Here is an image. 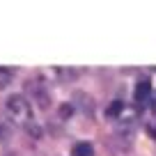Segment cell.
Instances as JSON below:
<instances>
[{
	"instance_id": "obj_1",
	"label": "cell",
	"mask_w": 156,
	"mask_h": 156,
	"mask_svg": "<svg viewBox=\"0 0 156 156\" xmlns=\"http://www.w3.org/2000/svg\"><path fill=\"white\" fill-rule=\"evenodd\" d=\"M5 108H7V115L12 117L14 124L25 126L28 133L39 136V126H37V122H34V117H32V106H30V101L23 94H12V97H7Z\"/></svg>"
},
{
	"instance_id": "obj_6",
	"label": "cell",
	"mask_w": 156,
	"mask_h": 156,
	"mask_svg": "<svg viewBox=\"0 0 156 156\" xmlns=\"http://www.w3.org/2000/svg\"><path fill=\"white\" fill-rule=\"evenodd\" d=\"M9 133H12L9 124H7L5 119H0V142H2V140H7V138H9Z\"/></svg>"
},
{
	"instance_id": "obj_5",
	"label": "cell",
	"mask_w": 156,
	"mask_h": 156,
	"mask_svg": "<svg viewBox=\"0 0 156 156\" xmlns=\"http://www.w3.org/2000/svg\"><path fill=\"white\" fill-rule=\"evenodd\" d=\"M12 80H14V71L9 67H0V90H5Z\"/></svg>"
},
{
	"instance_id": "obj_3",
	"label": "cell",
	"mask_w": 156,
	"mask_h": 156,
	"mask_svg": "<svg viewBox=\"0 0 156 156\" xmlns=\"http://www.w3.org/2000/svg\"><path fill=\"white\" fill-rule=\"evenodd\" d=\"M149 92H151V83H149V80H140V83H138V87H136L133 99H136L138 103H142L147 97H149Z\"/></svg>"
},
{
	"instance_id": "obj_4",
	"label": "cell",
	"mask_w": 156,
	"mask_h": 156,
	"mask_svg": "<svg viewBox=\"0 0 156 156\" xmlns=\"http://www.w3.org/2000/svg\"><path fill=\"white\" fill-rule=\"evenodd\" d=\"M92 154H94V149H92L90 142H78L71 149V156H92Z\"/></svg>"
},
{
	"instance_id": "obj_7",
	"label": "cell",
	"mask_w": 156,
	"mask_h": 156,
	"mask_svg": "<svg viewBox=\"0 0 156 156\" xmlns=\"http://www.w3.org/2000/svg\"><path fill=\"white\" fill-rule=\"evenodd\" d=\"M122 108H124V103L122 101H112V106L110 108H108V115H117V112H122Z\"/></svg>"
},
{
	"instance_id": "obj_9",
	"label": "cell",
	"mask_w": 156,
	"mask_h": 156,
	"mask_svg": "<svg viewBox=\"0 0 156 156\" xmlns=\"http://www.w3.org/2000/svg\"><path fill=\"white\" fill-rule=\"evenodd\" d=\"M151 133H154V136H156V129H151Z\"/></svg>"
},
{
	"instance_id": "obj_8",
	"label": "cell",
	"mask_w": 156,
	"mask_h": 156,
	"mask_svg": "<svg viewBox=\"0 0 156 156\" xmlns=\"http://www.w3.org/2000/svg\"><path fill=\"white\" fill-rule=\"evenodd\" d=\"M151 108H154V110H156V97H154V106H151Z\"/></svg>"
},
{
	"instance_id": "obj_2",
	"label": "cell",
	"mask_w": 156,
	"mask_h": 156,
	"mask_svg": "<svg viewBox=\"0 0 156 156\" xmlns=\"http://www.w3.org/2000/svg\"><path fill=\"white\" fill-rule=\"evenodd\" d=\"M28 87H30V92H32V97H34V101L39 103V108H48V103H51V97H48V92L44 90V85L41 83H37V80H30L28 83Z\"/></svg>"
}]
</instances>
